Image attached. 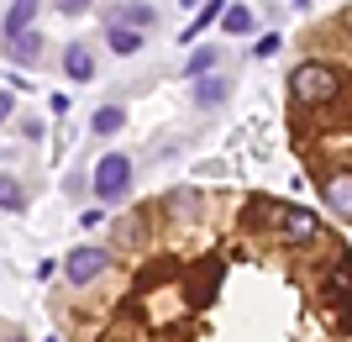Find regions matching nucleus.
Here are the masks:
<instances>
[{
    "instance_id": "f257e3e1",
    "label": "nucleus",
    "mask_w": 352,
    "mask_h": 342,
    "mask_svg": "<svg viewBox=\"0 0 352 342\" xmlns=\"http://www.w3.org/2000/svg\"><path fill=\"white\" fill-rule=\"evenodd\" d=\"M342 95V69H331V63H321V58H310V63H300L289 74V100L294 105H331Z\"/></svg>"
},
{
    "instance_id": "f03ea898",
    "label": "nucleus",
    "mask_w": 352,
    "mask_h": 342,
    "mask_svg": "<svg viewBox=\"0 0 352 342\" xmlns=\"http://www.w3.org/2000/svg\"><path fill=\"white\" fill-rule=\"evenodd\" d=\"M126 190H132V158L126 153H105L95 164V195L100 200H121Z\"/></svg>"
},
{
    "instance_id": "7ed1b4c3",
    "label": "nucleus",
    "mask_w": 352,
    "mask_h": 342,
    "mask_svg": "<svg viewBox=\"0 0 352 342\" xmlns=\"http://www.w3.org/2000/svg\"><path fill=\"white\" fill-rule=\"evenodd\" d=\"M111 268V253L105 248H74L69 258H63V274H69V284L79 290V284H95Z\"/></svg>"
},
{
    "instance_id": "20e7f679",
    "label": "nucleus",
    "mask_w": 352,
    "mask_h": 342,
    "mask_svg": "<svg viewBox=\"0 0 352 342\" xmlns=\"http://www.w3.org/2000/svg\"><path fill=\"white\" fill-rule=\"evenodd\" d=\"M316 184H321L331 216H347V222H352V169H326Z\"/></svg>"
},
{
    "instance_id": "39448f33",
    "label": "nucleus",
    "mask_w": 352,
    "mask_h": 342,
    "mask_svg": "<svg viewBox=\"0 0 352 342\" xmlns=\"http://www.w3.org/2000/svg\"><path fill=\"white\" fill-rule=\"evenodd\" d=\"M316 232H321V216H316V211L284 206V216H279V237H284V242H310Z\"/></svg>"
},
{
    "instance_id": "423d86ee",
    "label": "nucleus",
    "mask_w": 352,
    "mask_h": 342,
    "mask_svg": "<svg viewBox=\"0 0 352 342\" xmlns=\"http://www.w3.org/2000/svg\"><path fill=\"white\" fill-rule=\"evenodd\" d=\"M337 295L342 306H352V264L342 253H331V268H326V300Z\"/></svg>"
},
{
    "instance_id": "0eeeda50",
    "label": "nucleus",
    "mask_w": 352,
    "mask_h": 342,
    "mask_svg": "<svg viewBox=\"0 0 352 342\" xmlns=\"http://www.w3.org/2000/svg\"><path fill=\"white\" fill-rule=\"evenodd\" d=\"M226 95H232V85H226L221 74L195 79V105H200V111H216V105H226Z\"/></svg>"
},
{
    "instance_id": "6e6552de",
    "label": "nucleus",
    "mask_w": 352,
    "mask_h": 342,
    "mask_svg": "<svg viewBox=\"0 0 352 342\" xmlns=\"http://www.w3.org/2000/svg\"><path fill=\"white\" fill-rule=\"evenodd\" d=\"M6 47H11V63H16V69H32V63L43 58V32H21V37H11Z\"/></svg>"
},
{
    "instance_id": "1a4fd4ad",
    "label": "nucleus",
    "mask_w": 352,
    "mask_h": 342,
    "mask_svg": "<svg viewBox=\"0 0 352 342\" xmlns=\"http://www.w3.org/2000/svg\"><path fill=\"white\" fill-rule=\"evenodd\" d=\"M163 211H168V216H179V222H195V216L206 211V195H200V190H174L168 200H163Z\"/></svg>"
},
{
    "instance_id": "9d476101",
    "label": "nucleus",
    "mask_w": 352,
    "mask_h": 342,
    "mask_svg": "<svg viewBox=\"0 0 352 342\" xmlns=\"http://www.w3.org/2000/svg\"><path fill=\"white\" fill-rule=\"evenodd\" d=\"M279 216H284V206H279V200H268V195H252L248 211H242V222H248V226H268V222L279 226Z\"/></svg>"
},
{
    "instance_id": "9b49d317",
    "label": "nucleus",
    "mask_w": 352,
    "mask_h": 342,
    "mask_svg": "<svg viewBox=\"0 0 352 342\" xmlns=\"http://www.w3.org/2000/svg\"><path fill=\"white\" fill-rule=\"evenodd\" d=\"M32 16H37V0H16L11 11H6V43H11V37H21V32H32Z\"/></svg>"
},
{
    "instance_id": "f8f14e48",
    "label": "nucleus",
    "mask_w": 352,
    "mask_h": 342,
    "mask_svg": "<svg viewBox=\"0 0 352 342\" xmlns=\"http://www.w3.org/2000/svg\"><path fill=\"white\" fill-rule=\"evenodd\" d=\"M63 74H69V79H89V74H95V58H89L85 43H69V53H63Z\"/></svg>"
},
{
    "instance_id": "ddd939ff",
    "label": "nucleus",
    "mask_w": 352,
    "mask_h": 342,
    "mask_svg": "<svg viewBox=\"0 0 352 342\" xmlns=\"http://www.w3.org/2000/svg\"><path fill=\"white\" fill-rule=\"evenodd\" d=\"M105 43H111V53H116V58H126V53H137V47H142V32L116 27V21H111V27H105Z\"/></svg>"
},
{
    "instance_id": "4468645a",
    "label": "nucleus",
    "mask_w": 352,
    "mask_h": 342,
    "mask_svg": "<svg viewBox=\"0 0 352 342\" xmlns=\"http://www.w3.org/2000/svg\"><path fill=\"white\" fill-rule=\"evenodd\" d=\"M121 121H126L121 105H100V111L89 116V132H95V137H111V132H121Z\"/></svg>"
},
{
    "instance_id": "2eb2a0df",
    "label": "nucleus",
    "mask_w": 352,
    "mask_h": 342,
    "mask_svg": "<svg viewBox=\"0 0 352 342\" xmlns=\"http://www.w3.org/2000/svg\"><path fill=\"white\" fill-rule=\"evenodd\" d=\"M0 211H27V190L16 174H0Z\"/></svg>"
},
{
    "instance_id": "dca6fc26",
    "label": "nucleus",
    "mask_w": 352,
    "mask_h": 342,
    "mask_svg": "<svg viewBox=\"0 0 352 342\" xmlns=\"http://www.w3.org/2000/svg\"><path fill=\"white\" fill-rule=\"evenodd\" d=\"M216 58H221L216 47H195V53H190V63H184V74H190V79H206L210 69H216Z\"/></svg>"
},
{
    "instance_id": "f3484780",
    "label": "nucleus",
    "mask_w": 352,
    "mask_h": 342,
    "mask_svg": "<svg viewBox=\"0 0 352 342\" xmlns=\"http://www.w3.org/2000/svg\"><path fill=\"white\" fill-rule=\"evenodd\" d=\"M147 21H153V6H121L116 16V27H132V32H142Z\"/></svg>"
},
{
    "instance_id": "a211bd4d",
    "label": "nucleus",
    "mask_w": 352,
    "mask_h": 342,
    "mask_svg": "<svg viewBox=\"0 0 352 342\" xmlns=\"http://www.w3.org/2000/svg\"><path fill=\"white\" fill-rule=\"evenodd\" d=\"M221 27L232 32V37H242V32H252V11H248V6H232V11L221 16Z\"/></svg>"
},
{
    "instance_id": "6ab92c4d",
    "label": "nucleus",
    "mask_w": 352,
    "mask_h": 342,
    "mask_svg": "<svg viewBox=\"0 0 352 342\" xmlns=\"http://www.w3.org/2000/svg\"><path fill=\"white\" fill-rule=\"evenodd\" d=\"M221 6H226V0H206V11H200V16H195V21H190V32H184V37H200V32H206L210 21H221V16H226V11H221Z\"/></svg>"
},
{
    "instance_id": "aec40b11",
    "label": "nucleus",
    "mask_w": 352,
    "mask_h": 342,
    "mask_svg": "<svg viewBox=\"0 0 352 342\" xmlns=\"http://www.w3.org/2000/svg\"><path fill=\"white\" fill-rule=\"evenodd\" d=\"M279 32H263V37H258V47H252V53H258V58H274V53H279Z\"/></svg>"
},
{
    "instance_id": "412c9836",
    "label": "nucleus",
    "mask_w": 352,
    "mask_h": 342,
    "mask_svg": "<svg viewBox=\"0 0 352 342\" xmlns=\"http://www.w3.org/2000/svg\"><path fill=\"white\" fill-rule=\"evenodd\" d=\"M11 111H16V95H11V89H0V127L11 121Z\"/></svg>"
},
{
    "instance_id": "4be33fe9",
    "label": "nucleus",
    "mask_w": 352,
    "mask_h": 342,
    "mask_svg": "<svg viewBox=\"0 0 352 342\" xmlns=\"http://www.w3.org/2000/svg\"><path fill=\"white\" fill-rule=\"evenodd\" d=\"M63 16H79V11H89V0H53Z\"/></svg>"
},
{
    "instance_id": "5701e85b",
    "label": "nucleus",
    "mask_w": 352,
    "mask_h": 342,
    "mask_svg": "<svg viewBox=\"0 0 352 342\" xmlns=\"http://www.w3.org/2000/svg\"><path fill=\"white\" fill-rule=\"evenodd\" d=\"M347 27H352V11H347Z\"/></svg>"
},
{
    "instance_id": "b1692460",
    "label": "nucleus",
    "mask_w": 352,
    "mask_h": 342,
    "mask_svg": "<svg viewBox=\"0 0 352 342\" xmlns=\"http://www.w3.org/2000/svg\"><path fill=\"white\" fill-rule=\"evenodd\" d=\"M6 342H21V337H6Z\"/></svg>"
}]
</instances>
